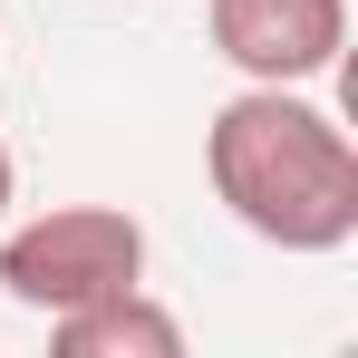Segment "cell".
<instances>
[{"mask_svg":"<svg viewBox=\"0 0 358 358\" xmlns=\"http://www.w3.org/2000/svg\"><path fill=\"white\" fill-rule=\"evenodd\" d=\"M49 339H59V358H184V320L165 300H145V281H136V291L59 310Z\"/></svg>","mask_w":358,"mask_h":358,"instance_id":"4","label":"cell"},{"mask_svg":"<svg viewBox=\"0 0 358 358\" xmlns=\"http://www.w3.org/2000/svg\"><path fill=\"white\" fill-rule=\"evenodd\" d=\"M145 281V223L117 203H49L20 233H0V291L39 320H59L78 300H107Z\"/></svg>","mask_w":358,"mask_h":358,"instance_id":"2","label":"cell"},{"mask_svg":"<svg viewBox=\"0 0 358 358\" xmlns=\"http://www.w3.org/2000/svg\"><path fill=\"white\" fill-rule=\"evenodd\" d=\"M203 29L252 87H310L349 49V0H203Z\"/></svg>","mask_w":358,"mask_h":358,"instance_id":"3","label":"cell"},{"mask_svg":"<svg viewBox=\"0 0 358 358\" xmlns=\"http://www.w3.org/2000/svg\"><path fill=\"white\" fill-rule=\"evenodd\" d=\"M10 194H20V175H10V145H0V223H10Z\"/></svg>","mask_w":358,"mask_h":358,"instance_id":"5","label":"cell"},{"mask_svg":"<svg viewBox=\"0 0 358 358\" xmlns=\"http://www.w3.org/2000/svg\"><path fill=\"white\" fill-rule=\"evenodd\" d=\"M213 203L271 252H349L358 242V145L300 87H252L213 107L203 126Z\"/></svg>","mask_w":358,"mask_h":358,"instance_id":"1","label":"cell"}]
</instances>
